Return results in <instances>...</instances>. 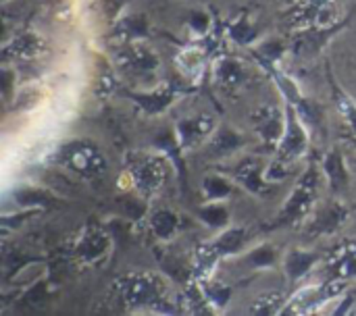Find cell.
Segmentation results:
<instances>
[{
    "mask_svg": "<svg viewBox=\"0 0 356 316\" xmlns=\"http://www.w3.org/2000/svg\"><path fill=\"white\" fill-rule=\"evenodd\" d=\"M317 188H319V173L315 167H311L300 181L296 183L294 192L290 194L288 202L284 204L277 221L273 223V227H282V225H294L300 219H305L309 215V210L313 208V202L317 198Z\"/></svg>",
    "mask_w": 356,
    "mask_h": 316,
    "instance_id": "6da1fadb",
    "label": "cell"
},
{
    "mask_svg": "<svg viewBox=\"0 0 356 316\" xmlns=\"http://www.w3.org/2000/svg\"><path fill=\"white\" fill-rule=\"evenodd\" d=\"M346 290V283L340 281V279H330L321 285H309V288H302L300 292H296L288 304L284 306V313L282 315H309V313H315L321 304L325 302H332L336 300L340 294H344Z\"/></svg>",
    "mask_w": 356,
    "mask_h": 316,
    "instance_id": "7a4b0ae2",
    "label": "cell"
},
{
    "mask_svg": "<svg viewBox=\"0 0 356 316\" xmlns=\"http://www.w3.org/2000/svg\"><path fill=\"white\" fill-rule=\"evenodd\" d=\"M286 127H284V135L277 144V152L282 156V160H292L302 156L309 150V133H307V123L300 119L296 106L292 102L286 104Z\"/></svg>",
    "mask_w": 356,
    "mask_h": 316,
    "instance_id": "3957f363",
    "label": "cell"
},
{
    "mask_svg": "<svg viewBox=\"0 0 356 316\" xmlns=\"http://www.w3.org/2000/svg\"><path fill=\"white\" fill-rule=\"evenodd\" d=\"M123 300L127 304L134 306H156L163 304L161 300V283L152 277V275H144V273H134V275H125L119 279L117 283Z\"/></svg>",
    "mask_w": 356,
    "mask_h": 316,
    "instance_id": "277c9868",
    "label": "cell"
},
{
    "mask_svg": "<svg viewBox=\"0 0 356 316\" xmlns=\"http://www.w3.org/2000/svg\"><path fill=\"white\" fill-rule=\"evenodd\" d=\"M63 163L83 177H96L106 167L100 150L88 142H77V144H71L69 148H65Z\"/></svg>",
    "mask_w": 356,
    "mask_h": 316,
    "instance_id": "5b68a950",
    "label": "cell"
},
{
    "mask_svg": "<svg viewBox=\"0 0 356 316\" xmlns=\"http://www.w3.org/2000/svg\"><path fill=\"white\" fill-rule=\"evenodd\" d=\"M263 173H265V167H263V163L259 158H246L244 163L238 165L236 179L257 196H271L273 185L267 183Z\"/></svg>",
    "mask_w": 356,
    "mask_h": 316,
    "instance_id": "8992f818",
    "label": "cell"
},
{
    "mask_svg": "<svg viewBox=\"0 0 356 316\" xmlns=\"http://www.w3.org/2000/svg\"><path fill=\"white\" fill-rule=\"evenodd\" d=\"M346 219H348V208L340 202H330L325 208L319 210V215L309 225V235H313V238L330 235V233L338 231L346 223Z\"/></svg>",
    "mask_w": 356,
    "mask_h": 316,
    "instance_id": "52a82bcc",
    "label": "cell"
},
{
    "mask_svg": "<svg viewBox=\"0 0 356 316\" xmlns=\"http://www.w3.org/2000/svg\"><path fill=\"white\" fill-rule=\"evenodd\" d=\"M131 175H134L140 192L152 194L161 188V183L165 179V167L159 158H144L131 169Z\"/></svg>",
    "mask_w": 356,
    "mask_h": 316,
    "instance_id": "ba28073f",
    "label": "cell"
},
{
    "mask_svg": "<svg viewBox=\"0 0 356 316\" xmlns=\"http://www.w3.org/2000/svg\"><path fill=\"white\" fill-rule=\"evenodd\" d=\"M254 125H257V131L261 133V138L267 142V144H280L282 135H284V127H286V115H282L277 108L273 106H267V108H261L257 115H254Z\"/></svg>",
    "mask_w": 356,
    "mask_h": 316,
    "instance_id": "9c48e42d",
    "label": "cell"
},
{
    "mask_svg": "<svg viewBox=\"0 0 356 316\" xmlns=\"http://www.w3.org/2000/svg\"><path fill=\"white\" fill-rule=\"evenodd\" d=\"M348 19H350V17H348ZM348 19L342 21V23H338V25L325 27V29H317V31H311V33H302V35L294 42V54H298V56L317 54V52L325 46V42H327L332 35H336V33L348 23Z\"/></svg>",
    "mask_w": 356,
    "mask_h": 316,
    "instance_id": "30bf717a",
    "label": "cell"
},
{
    "mask_svg": "<svg viewBox=\"0 0 356 316\" xmlns=\"http://www.w3.org/2000/svg\"><path fill=\"white\" fill-rule=\"evenodd\" d=\"M213 131V119L209 115H200L196 119H186L177 123V142L181 148L194 146L202 135Z\"/></svg>",
    "mask_w": 356,
    "mask_h": 316,
    "instance_id": "8fae6325",
    "label": "cell"
},
{
    "mask_svg": "<svg viewBox=\"0 0 356 316\" xmlns=\"http://www.w3.org/2000/svg\"><path fill=\"white\" fill-rule=\"evenodd\" d=\"M319 258L321 256L315 252L292 250V252H288V256L284 260V271L290 281H300L302 277H307L311 273V269L319 263Z\"/></svg>",
    "mask_w": 356,
    "mask_h": 316,
    "instance_id": "7c38bea8",
    "label": "cell"
},
{
    "mask_svg": "<svg viewBox=\"0 0 356 316\" xmlns=\"http://www.w3.org/2000/svg\"><path fill=\"white\" fill-rule=\"evenodd\" d=\"M323 173L330 181V188L334 192H342L348 185V171L344 165V158L340 154V150H332L325 160H323Z\"/></svg>",
    "mask_w": 356,
    "mask_h": 316,
    "instance_id": "4fadbf2b",
    "label": "cell"
},
{
    "mask_svg": "<svg viewBox=\"0 0 356 316\" xmlns=\"http://www.w3.org/2000/svg\"><path fill=\"white\" fill-rule=\"evenodd\" d=\"M215 79L223 85V88H234L240 85L246 79V71L244 65L236 58L223 56L215 63Z\"/></svg>",
    "mask_w": 356,
    "mask_h": 316,
    "instance_id": "5bb4252c",
    "label": "cell"
},
{
    "mask_svg": "<svg viewBox=\"0 0 356 316\" xmlns=\"http://www.w3.org/2000/svg\"><path fill=\"white\" fill-rule=\"evenodd\" d=\"M196 283L200 285L202 294L207 296L209 304H211L215 310H223V308L229 304V300H232V294H234V290H232L229 285H223V283H213V281H209V277H207V279H196Z\"/></svg>",
    "mask_w": 356,
    "mask_h": 316,
    "instance_id": "9a60e30c",
    "label": "cell"
},
{
    "mask_svg": "<svg viewBox=\"0 0 356 316\" xmlns=\"http://www.w3.org/2000/svg\"><path fill=\"white\" fill-rule=\"evenodd\" d=\"M150 229L156 238L167 240L179 229V217L171 210H156L150 219Z\"/></svg>",
    "mask_w": 356,
    "mask_h": 316,
    "instance_id": "2e32d148",
    "label": "cell"
},
{
    "mask_svg": "<svg viewBox=\"0 0 356 316\" xmlns=\"http://www.w3.org/2000/svg\"><path fill=\"white\" fill-rule=\"evenodd\" d=\"M146 113H161L163 108H167L173 100V88H163V90H156L154 94H146V96H138L134 94L131 96Z\"/></svg>",
    "mask_w": 356,
    "mask_h": 316,
    "instance_id": "e0dca14e",
    "label": "cell"
},
{
    "mask_svg": "<svg viewBox=\"0 0 356 316\" xmlns=\"http://www.w3.org/2000/svg\"><path fill=\"white\" fill-rule=\"evenodd\" d=\"M246 242V231L240 229V227H234V229H227L219 235V240H215L213 244L217 246V250L221 252V256H232L236 252L242 250Z\"/></svg>",
    "mask_w": 356,
    "mask_h": 316,
    "instance_id": "ac0fdd59",
    "label": "cell"
},
{
    "mask_svg": "<svg viewBox=\"0 0 356 316\" xmlns=\"http://www.w3.org/2000/svg\"><path fill=\"white\" fill-rule=\"evenodd\" d=\"M332 94H334V104H336L338 113H340V115L344 117V121L350 125L353 135H356V102L350 96H346L334 81H332Z\"/></svg>",
    "mask_w": 356,
    "mask_h": 316,
    "instance_id": "d6986e66",
    "label": "cell"
},
{
    "mask_svg": "<svg viewBox=\"0 0 356 316\" xmlns=\"http://www.w3.org/2000/svg\"><path fill=\"white\" fill-rule=\"evenodd\" d=\"M202 190H204L207 198L213 200V202H221V200H225V198L232 196V183L225 177H221V175H209V177H204Z\"/></svg>",
    "mask_w": 356,
    "mask_h": 316,
    "instance_id": "ffe728a7",
    "label": "cell"
},
{
    "mask_svg": "<svg viewBox=\"0 0 356 316\" xmlns=\"http://www.w3.org/2000/svg\"><path fill=\"white\" fill-rule=\"evenodd\" d=\"M286 306V298L284 294L271 292L263 298H259L252 306V315H282Z\"/></svg>",
    "mask_w": 356,
    "mask_h": 316,
    "instance_id": "44dd1931",
    "label": "cell"
},
{
    "mask_svg": "<svg viewBox=\"0 0 356 316\" xmlns=\"http://www.w3.org/2000/svg\"><path fill=\"white\" fill-rule=\"evenodd\" d=\"M240 144H242V138H240L236 131H232V129H221V131L213 138L211 150H213L215 154H227V152L236 150Z\"/></svg>",
    "mask_w": 356,
    "mask_h": 316,
    "instance_id": "7402d4cb",
    "label": "cell"
},
{
    "mask_svg": "<svg viewBox=\"0 0 356 316\" xmlns=\"http://www.w3.org/2000/svg\"><path fill=\"white\" fill-rule=\"evenodd\" d=\"M200 219L209 225V227H213V229H221V227H225L227 223H229V213H227V208L223 206V204H209V206H204L202 210H200Z\"/></svg>",
    "mask_w": 356,
    "mask_h": 316,
    "instance_id": "603a6c76",
    "label": "cell"
},
{
    "mask_svg": "<svg viewBox=\"0 0 356 316\" xmlns=\"http://www.w3.org/2000/svg\"><path fill=\"white\" fill-rule=\"evenodd\" d=\"M284 52H286V46L282 40H271L252 50V54L257 56L259 63H273V65H277V60L284 56Z\"/></svg>",
    "mask_w": 356,
    "mask_h": 316,
    "instance_id": "cb8c5ba5",
    "label": "cell"
},
{
    "mask_svg": "<svg viewBox=\"0 0 356 316\" xmlns=\"http://www.w3.org/2000/svg\"><path fill=\"white\" fill-rule=\"evenodd\" d=\"M229 38H232V40H236L238 44L246 46V44H250V42L257 38V29H254V27H250L248 19L242 15V17H240V19L229 27Z\"/></svg>",
    "mask_w": 356,
    "mask_h": 316,
    "instance_id": "d4e9b609",
    "label": "cell"
},
{
    "mask_svg": "<svg viewBox=\"0 0 356 316\" xmlns=\"http://www.w3.org/2000/svg\"><path fill=\"white\" fill-rule=\"evenodd\" d=\"M13 48H15V54H17V56L27 58V56L38 54V50L42 48V42H40V38H38V35H33V33H25V35L17 38V40L13 42Z\"/></svg>",
    "mask_w": 356,
    "mask_h": 316,
    "instance_id": "484cf974",
    "label": "cell"
},
{
    "mask_svg": "<svg viewBox=\"0 0 356 316\" xmlns=\"http://www.w3.org/2000/svg\"><path fill=\"white\" fill-rule=\"evenodd\" d=\"M248 263L254 267V269H265V267H271L275 263V248L265 244V246H259L257 250L250 252L248 256Z\"/></svg>",
    "mask_w": 356,
    "mask_h": 316,
    "instance_id": "4316f807",
    "label": "cell"
},
{
    "mask_svg": "<svg viewBox=\"0 0 356 316\" xmlns=\"http://www.w3.org/2000/svg\"><path fill=\"white\" fill-rule=\"evenodd\" d=\"M102 250H104V238L100 233H92L88 238H83L81 248H79L83 258H96L98 254H102Z\"/></svg>",
    "mask_w": 356,
    "mask_h": 316,
    "instance_id": "83f0119b",
    "label": "cell"
},
{
    "mask_svg": "<svg viewBox=\"0 0 356 316\" xmlns=\"http://www.w3.org/2000/svg\"><path fill=\"white\" fill-rule=\"evenodd\" d=\"M190 23H192V27H194L196 31H204L207 25H209V17H207L204 13H192Z\"/></svg>",
    "mask_w": 356,
    "mask_h": 316,
    "instance_id": "f1b7e54d",
    "label": "cell"
}]
</instances>
